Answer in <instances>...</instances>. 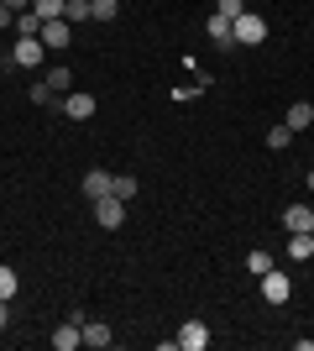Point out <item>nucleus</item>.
Returning <instances> with one entry per match:
<instances>
[{
    "label": "nucleus",
    "mask_w": 314,
    "mask_h": 351,
    "mask_svg": "<svg viewBox=\"0 0 314 351\" xmlns=\"http://www.w3.org/2000/svg\"><path fill=\"white\" fill-rule=\"evenodd\" d=\"M231 32H236V43H241V47H257V43H267V16L241 11L236 21H231Z\"/></svg>",
    "instance_id": "f257e3e1"
},
{
    "label": "nucleus",
    "mask_w": 314,
    "mask_h": 351,
    "mask_svg": "<svg viewBox=\"0 0 314 351\" xmlns=\"http://www.w3.org/2000/svg\"><path fill=\"white\" fill-rule=\"evenodd\" d=\"M42 58H47L42 37H16V43H11V63H16V69H42Z\"/></svg>",
    "instance_id": "f03ea898"
},
{
    "label": "nucleus",
    "mask_w": 314,
    "mask_h": 351,
    "mask_svg": "<svg viewBox=\"0 0 314 351\" xmlns=\"http://www.w3.org/2000/svg\"><path fill=\"white\" fill-rule=\"evenodd\" d=\"M58 105H63V116H68V121H90L94 110H100V100H94V95H84V89H68V95H58Z\"/></svg>",
    "instance_id": "7ed1b4c3"
},
{
    "label": "nucleus",
    "mask_w": 314,
    "mask_h": 351,
    "mask_svg": "<svg viewBox=\"0 0 314 351\" xmlns=\"http://www.w3.org/2000/svg\"><path fill=\"white\" fill-rule=\"evenodd\" d=\"M257 283H262V299H267V304H288V299H293V283H288V273H278V267H267Z\"/></svg>",
    "instance_id": "20e7f679"
},
{
    "label": "nucleus",
    "mask_w": 314,
    "mask_h": 351,
    "mask_svg": "<svg viewBox=\"0 0 314 351\" xmlns=\"http://www.w3.org/2000/svg\"><path fill=\"white\" fill-rule=\"evenodd\" d=\"M173 346H179V351H205L209 346V325L205 320H183L179 336H173Z\"/></svg>",
    "instance_id": "39448f33"
},
{
    "label": "nucleus",
    "mask_w": 314,
    "mask_h": 351,
    "mask_svg": "<svg viewBox=\"0 0 314 351\" xmlns=\"http://www.w3.org/2000/svg\"><path fill=\"white\" fill-rule=\"evenodd\" d=\"M94 220H100L105 231H120V226H126V199H116V194L94 199Z\"/></svg>",
    "instance_id": "423d86ee"
},
{
    "label": "nucleus",
    "mask_w": 314,
    "mask_h": 351,
    "mask_svg": "<svg viewBox=\"0 0 314 351\" xmlns=\"http://www.w3.org/2000/svg\"><path fill=\"white\" fill-rule=\"evenodd\" d=\"M105 194H116V173H110V168H90V173H84V199H105Z\"/></svg>",
    "instance_id": "0eeeda50"
},
{
    "label": "nucleus",
    "mask_w": 314,
    "mask_h": 351,
    "mask_svg": "<svg viewBox=\"0 0 314 351\" xmlns=\"http://www.w3.org/2000/svg\"><path fill=\"white\" fill-rule=\"evenodd\" d=\"M37 37H42V47H68L74 43V27H68V21H42V32H37Z\"/></svg>",
    "instance_id": "6e6552de"
},
{
    "label": "nucleus",
    "mask_w": 314,
    "mask_h": 351,
    "mask_svg": "<svg viewBox=\"0 0 314 351\" xmlns=\"http://www.w3.org/2000/svg\"><path fill=\"white\" fill-rule=\"evenodd\" d=\"M84 346H94V351H110L116 346V330L105 320H84Z\"/></svg>",
    "instance_id": "1a4fd4ad"
},
{
    "label": "nucleus",
    "mask_w": 314,
    "mask_h": 351,
    "mask_svg": "<svg viewBox=\"0 0 314 351\" xmlns=\"http://www.w3.org/2000/svg\"><path fill=\"white\" fill-rule=\"evenodd\" d=\"M283 126H288V132H293V136H299V132H309V126H314V105H309V100H299V105H288V116H283Z\"/></svg>",
    "instance_id": "9d476101"
},
{
    "label": "nucleus",
    "mask_w": 314,
    "mask_h": 351,
    "mask_svg": "<svg viewBox=\"0 0 314 351\" xmlns=\"http://www.w3.org/2000/svg\"><path fill=\"white\" fill-rule=\"evenodd\" d=\"M205 32H209V43H220V47H236V32H231V16H209L205 21Z\"/></svg>",
    "instance_id": "9b49d317"
},
{
    "label": "nucleus",
    "mask_w": 314,
    "mask_h": 351,
    "mask_svg": "<svg viewBox=\"0 0 314 351\" xmlns=\"http://www.w3.org/2000/svg\"><path fill=\"white\" fill-rule=\"evenodd\" d=\"M53 346H58V351H74V346H84V325L63 320L58 330H53Z\"/></svg>",
    "instance_id": "f8f14e48"
},
{
    "label": "nucleus",
    "mask_w": 314,
    "mask_h": 351,
    "mask_svg": "<svg viewBox=\"0 0 314 351\" xmlns=\"http://www.w3.org/2000/svg\"><path fill=\"white\" fill-rule=\"evenodd\" d=\"M288 257H293V263H309V257H314V231H293V236H288Z\"/></svg>",
    "instance_id": "ddd939ff"
},
{
    "label": "nucleus",
    "mask_w": 314,
    "mask_h": 351,
    "mask_svg": "<svg viewBox=\"0 0 314 351\" xmlns=\"http://www.w3.org/2000/svg\"><path fill=\"white\" fill-rule=\"evenodd\" d=\"M42 84L53 89V95H68V89H74V73H68V69L58 63V69H47V79H42Z\"/></svg>",
    "instance_id": "4468645a"
},
{
    "label": "nucleus",
    "mask_w": 314,
    "mask_h": 351,
    "mask_svg": "<svg viewBox=\"0 0 314 351\" xmlns=\"http://www.w3.org/2000/svg\"><path fill=\"white\" fill-rule=\"evenodd\" d=\"M120 0H90V21H116Z\"/></svg>",
    "instance_id": "2eb2a0df"
},
{
    "label": "nucleus",
    "mask_w": 314,
    "mask_h": 351,
    "mask_svg": "<svg viewBox=\"0 0 314 351\" xmlns=\"http://www.w3.org/2000/svg\"><path fill=\"white\" fill-rule=\"evenodd\" d=\"M63 21H68V27L90 21V0H63Z\"/></svg>",
    "instance_id": "dca6fc26"
},
{
    "label": "nucleus",
    "mask_w": 314,
    "mask_h": 351,
    "mask_svg": "<svg viewBox=\"0 0 314 351\" xmlns=\"http://www.w3.org/2000/svg\"><path fill=\"white\" fill-rule=\"evenodd\" d=\"M267 267H278V263H272V252H246V273H252V278H262Z\"/></svg>",
    "instance_id": "f3484780"
},
{
    "label": "nucleus",
    "mask_w": 314,
    "mask_h": 351,
    "mask_svg": "<svg viewBox=\"0 0 314 351\" xmlns=\"http://www.w3.org/2000/svg\"><path fill=\"white\" fill-rule=\"evenodd\" d=\"M31 11H37V21H58V16H63V0H31Z\"/></svg>",
    "instance_id": "a211bd4d"
},
{
    "label": "nucleus",
    "mask_w": 314,
    "mask_h": 351,
    "mask_svg": "<svg viewBox=\"0 0 314 351\" xmlns=\"http://www.w3.org/2000/svg\"><path fill=\"white\" fill-rule=\"evenodd\" d=\"M37 32H42L37 11H21V16H16V37H37Z\"/></svg>",
    "instance_id": "6ab92c4d"
},
{
    "label": "nucleus",
    "mask_w": 314,
    "mask_h": 351,
    "mask_svg": "<svg viewBox=\"0 0 314 351\" xmlns=\"http://www.w3.org/2000/svg\"><path fill=\"white\" fill-rule=\"evenodd\" d=\"M136 189H142L136 173H116V199H136Z\"/></svg>",
    "instance_id": "aec40b11"
},
{
    "label": "nucleus",
    "mask_w": 314,
    "mask_h": 351,
    "mask_svg": "<svg viewBox=\"0 0 314 351\" xmlns=\"http://www.w3.org/2000/svg\"><path fill=\"white\" fill-rule=\"evenodd\" d=\"M16 283H21V278H16V267L0 263V299H16Z\"/></svg>",
    "instance_id": "412c9836"
},
{
    "label": "nucleus",
    "mask_w": 314,
    "mask_h": 351,
    "mask_svg": "<svg viewBox=\"0 0 314 351\" xmlns=\"http://www.w3.org/2000/svg\"><path fill=\"white\" fill-rule=\"evenodd\" d=\"M267 147H272V152H283V147H293V132H288V126H272V132H267Z\"/></svg>",
    "instance_id": "4be33fe9"
},
{
    "label": "nucleus",
    "mask_w": 314,
    "mask_h": 351,
    "mask_svg": "<svg viewBox=\"0 0 314 351\" xmlns=\"http://www.w3.org/2000/svg\"><path fill=\"white\" fill-rule=\"evenodd\" d=\"M31 105H58V95H53L47 84H31Z\"/></svg>",
    "instance_id": "5701e85b"
},
{
    "label": "nucleus",
    "mask_w": 314,
    "mask_h": 351,
    "mask_svg": "<svg viewBox=\"0 0 314 351\" xmlns=\"http://www.w3.org/2000/svg\"><path fill=\"white\" fill-rule=\"evenodd\" d=\"M215 11H220V16H231V21H236V16L246 11V5H241V0H215Z\"/></svg>",
    "instance_id": "b1692460"
},
{
    "label": "nucleus",
    "mask_w": 314,
    "mask_h": 351,
    "mask_svg": "<svg viewBox=\"0 0 314 351\" xmlns=\"http://www.w3.org/2000/svg\"><path fill=\"white\" fill-rule=\"evenodd\" d=\"M5 27H16V11H11V5H0V32H5Z\"/></svg>",
    "instance_id": "393cba45"
},
{
    "label": "nucleus",
    "mask_w": 314,
    "mask_h": 351,
    "mask_svg": "<svg viewBox=\"0 0 314 351\" xmlns=\"http://www.w3.org/2000/svg\"><path fill=\"white\" fill-rule=\"evenodd\" d=\"M11 325V299H0V330Z\"/></svg>",
    "instance_id": "a878e982"
},
{
    "label": "nucleus",
    "mask_w": 314,
    "mask_h": 351,
    "mask_svg": "<svg viewBox=\"0 0 314 351\" xmlns=\"http://www.w3.org/2000/svg\"><path fill=\"white\" fill-rule=\"evenodd\" d=\"M5 5H11L16 16H21V11H31V0H5Z\"/></svg>",
    "instance_id": "bb28decb"
},
{
    "label": "nucleus",
    "mask_w": 314,
    "mask_h": 351,
    "mask_svg": "<svg viewBox=\"0 0 314 351\" xmlns=\"http://www.w3.org/2000/svg\"><path fill=\"white\" fill-rule=\"evenodd\" d=\"M309 189H314V168H309Z\"/></svg>",
    "instance_id": "cd10ccee"
},
{
    "label": "nucleus",
    "mask_w": 314,
    "mask_h": 351,
    "mask_svg": "<svg viewBox=\"0 0 314 351\" xmlns=\"http://www.w3.org/2000/svg\"><path fill=\"white\" fill-rule=\"evenodd\" d=\"M0 5H5V0H0Z\"/></svg>",
    "instance_id": "c85d7f7f"
}]
</instances>
